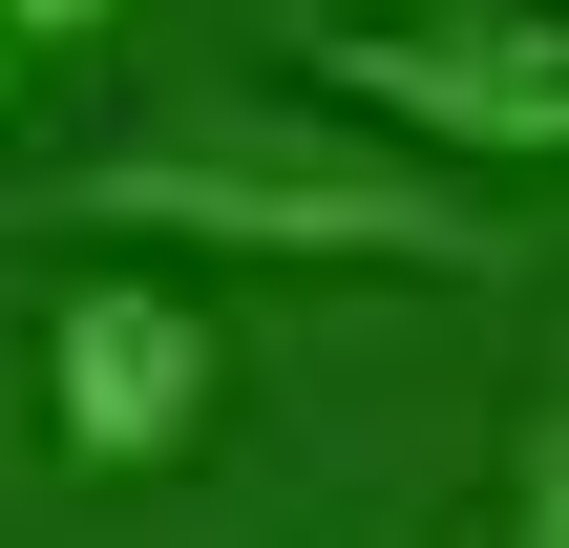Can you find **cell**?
<instances>
[{"mask_svg":"<svg viewBox=\"0 0 569 548\" xmlns=\"http://www.w3.org/2000/svg\"><path fill=\"white\" fill-rule=\"evenodd\" d=\"M211 317L169 296V275H63L42 296V444L84 465V486H148V465H190L211 444Z\"/></svg>","mask_w":569,"mask_h":548,"instance_id":"3957f363","label":"cell"},{"mask_svg":"<svg viewBox=\"0 0 569 548\" xmlns=\"http://www.w3.org/2000/svg\"><path fill=\"white\" fill-rule=\"evenodd\" d=\"M296 21H317V42H338V21H401V0H296Z\"/></svg>","mask_w":569,"mask_h":548,"instance_id":"8992f818","label":"cell"},{"mask_svg":"<svg viewBox=\"0 0 569 548\" xmlns=\"http://www.w3.org/2000/svg\"><path fill=\"white\" fill-rule=\"evenodd\" d=\"M42 232H148V253H317V275H507V211L338 106H190L106 169L42 190Z\"/></svg>","mask_w":569,"mask_h":548,"instance_id":"6da1fadb","label":"cell"},{"mask_svg":"<svg viewBox=\"0 0 569 548\" xmlns=\"http://www.w3.org/2000/svg\"><path fill=\"white\" fill-rule=\"evenodd\" d=\"M507 548H569V380H549V422H528V507H507Z\"/></svg>","mask_w":569,"mask_h":548,"instance_id":"277c9868","label":"cell"},{"mask_svg":"<svg viewBox=\"0 0 569 548\" xmlns=\"http://www.w3.org/2000/svg\"><path fill=\"white\" fill-rule=\"evenodd\" d=\"M84 21H127V0H0V42H84Z\"/></svg>","mask_w":569,"mask_h":548,"instance_id":"5b68a950","label":"cell"},{"mask_svg":"<svg viewBox=\"0 0 569 548\" xmlns=\"http://www.w3.org/2000/svg\"><path fill=\"white\" fill-rule=\"evenodd\" d=\"M338 127L422 148V169H569V0H401L317 42Z\"/></svg>","mask_w":569,"mask_h":548,"instance_id":"7a4b0ae2","label":"cell"},{"mask_svg":"<svg viewBox=\"0 0 569 548\" xmlns=\"http://www.w3.org/2000/svg\"><path fill=\"white\" fill-rule=\"evenodd\" d=\"M0 106H21V42H0Z\"/></svg>","mask_w":569,"mask_h":548,"instance_id":"52a82bcc","label":"cell"}]
</instances>
